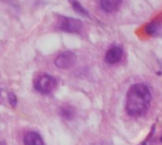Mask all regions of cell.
Segmentation results:
<instances>
[{
    "label": "cell",
    "mask_w": 162,
    "mask_h": 145,
    "mask_svg": "<svg viewBox=\"0 0 162 145\" xmlns=\"http://www.w3.org/2000/svg\"><path fill=\"white\" fill-rule=\"evenodd\" d=\"M60 115L66 120H72L76 115V109L69 104H64L60 108Z\"/></svg>",
    "instance_id": "9c48e42d"
},
{
    "label": "cell",
    "mask_w": 162,
    "mask_h": 145,
    "mask_svg": "<svg viewBox=\"0 0 162 145\" xmlns=\"http://www.w3.org/2000/svg\"><path fill=\"white\" fill-rule=\"evenodd\" d=\"M150 89L143 83H137L130 87L127 93L125 110L131 116H139L144 114L151 103Z\"/></svg>",
    "instance_id": "6da1fadb"
},
{
    "label": "cell",
    "mask_w": 162,
    "mask_h": 145,
    "mask_svg": "<svg viewBox=\"0 0 162 145\" xmlns=\"http://www.w3.org/2000/svg\"><path fill=\"white\" fill-rule=\"evenodd\" d=\"M77 61V56L71 51H64L57 56L55 59V64L59 69H69L75 66Z\"/></svg>",
    "instance_id": "277c9868"
},
{
    "label": "cell",
    "mask_w": 162,
    "mask_h": 145,
    "mask_svg": "<svg viewBox=\"0 0 162 145\" xmlns=\"http://www.w3.org/2000/svg\"><path fill=\"white\" fill-rule=\"evenodd\" d=\"M161 142H162V137H161Z\"/></svg>",
    "instance_id": "5bb4252c"
},
{
    "label": "cell",
    "mask_w": 162,
    "mask_h": 145,
    "mask_svg": "<svg viewBox=\"0 0 162 145\" xmlns=\"http://www.w3.org/2000/svg\"><path fill=\"white\" fill-rule=\"evenodd\" d=\"M122 0H100V6L106 12H114L120 8Z\"/></svg>",
    "instance_id": "52a82bcc"
},
{
    "label": "cell",
    "mask_w": 162,
    "mask_h": 145,
    "mask_svg": "<svg viewBox=\"0 0 162 145\" xmlns=\"http://www.w3.org/2000/svg\"><path fill=\"white\" fill-rule=\"evenodd\" d=\"M24 145H45L43 139L41 135L37 132H28L24 136Z\"/></svg>",
    "instance_id": "8992f818"
},
{
    "label": "cell",
    "mask_w": 162,
    "mask_h": 145,
    "mask_svg": "<svg viewBox=\"0 0 162 145\" xmlns=\"http://www.w3.org/2000/svg\"><path fill=\"white\" fill-rule=\"evenodd\" d=\"M57 87V80L49 74H41L36 78L35 87L38 92L42 94H49Z\"/></svg>",
    "instance_id": "7a4b0ae2"
},
{
    "label": "cell",
    "mask_w": 162,
    "mask_h": 145,
    "mask_svg": "<svg viewBox=\"0 0 162 145\" xmlns=\"http://www.w3.org/2000/svg\"><path fill=\"white\" fill-rule=\"evenodd\" d=\"M69 2L71 3L73 10H75L76 12L79 13V15H83V16H88V15H89V12L85 10V7H83L78 0H69Z\"/></svg>",
    "instance_id": "30bf717a"
},
{
    "label": "cell",
    "mask_w": 162,
    "mask_h": 145,
    "mask_svg": "<svg viewBox=\"0 0 162 145\" xmlns=\"http://www.w3.org/2000/svg\"><path fill=\"white\" fill-rule=\"evenodd\" d=\"M140 145H147V142H142V143H141Z\"/></svg>",
    "instance_id": "7c38bea8"
},
{
    "label": "cell",
    "mask_w": 162,
    "mask_h": 145,
    "mask_svg": "<svg viewBox=\"0 0 162 145\" xmlns=\"http://www.w3.org/2000/svg\"><path fill=\"white\" fill-rule=\"evenodd\" d=\"M122 57H123V50L120 47H116L114 45V47H111L109 50L107 51L104 60H106L107 63L116 64L119 61H121Z\"/></svg>",
    "instance_id": "5b68a950"
},
{
    "label": "cell",
    "mask_w": 162,
    "mask_h": 145,
    "mask_svg": "<svg viewBox=\"0 0 162 145\" xmlns=\"http://www.w3.org/2000/svg\"><path fill=\"white\" fill-rule=\"evenodd\" d=\"M0 145H6L5 142H0Z\"/></svg>",
    "instance_id": "4fadbf2b"
},
{
    "label": "cell",
    "mask_w": 162,
    "mask_h": 145,
    "mask_svg": "<svg viewBox=\"0 0 162 145\" xmlns=\"http://www.w3.org/2000/svg\"><path fill=\"white\" fill-rule=\"evenodd\" d=\"M58 26L61 30L70 33H76L82 29V21L79 19L69 18V17H60L58 21Z\"/></svg>",
    "instance_id": "3957f363"
},
{
    "label": "cell",
    "mask_w": 162,
    "mask_h": 145,
    "mask_svg": "<svg viewBox=\"0 0 162 145\" xmlns=\"http://www.w3.org/2000/svg\"><path fill=\"white\" fill-rule=\"evenodd\" d=\"M8 101H9V103H10V105L12 106V108L17 106L18 100H17V96L13 94V93H9V94H8Z\"/></svg>",
    "instance_id": "8fae6325"
},
{
    "label": "cell",
    "mask_w": 162,
    "mask_h": 145,
    "mask_svg": "<svg viewBox=\"0 0 162 145\" xmlns=\"http://www.w3.org/2000/svg\"><path fill=\"white\" fill-rule=\"evenodd\" d=\"M162 29V23L159 20H153V21L149 22L144 28V31L149 36H157Z\"/></svg>",
    "instance_id": "ba28073f"
}]
</instances>
